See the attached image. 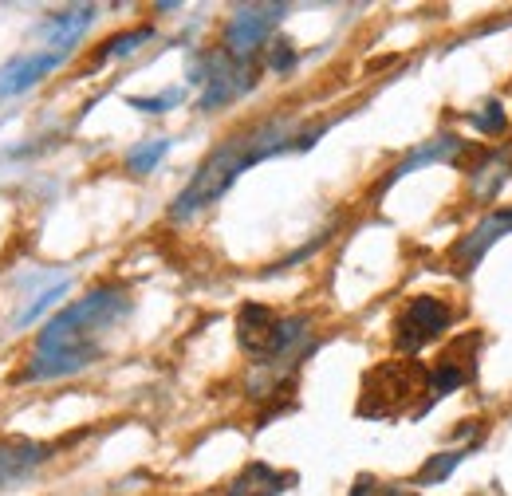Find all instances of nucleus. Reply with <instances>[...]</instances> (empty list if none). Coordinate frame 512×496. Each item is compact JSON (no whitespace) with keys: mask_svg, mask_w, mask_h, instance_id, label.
<instances>
[{"mask_svg":"<svg viewBox=\"0 0 512 496\" xmlns=\"http://www.w3.org/2000/svg\"><path fill=\"white\" fill-rule=\"evenodd\" d=\"M331 123H316V126H304L300 119L292 115H272L264 123L253 126H241L233 130L229 138H221L205 158L201 166L193 170V178L186 182V189L174 197L170 205V221H193L197 213H205L209 205H217L233 182L253 170L256 162L264 158H276V154H292V150H312L316 142L323 138V130Z\"/></svg>","mask_w":512,"mask_h":496,"instance_id":"nucleus-1","label":"nucleus"},{"mask_svg":"<svg viewBox=\"0 0 512 496\" xmlns=\"http://www.w3.org/2000/svg\"><path fill=\"white\" fill-rule=\"evenodd\" d=\"M134 311V300L123 284H95L87 296L67 304L60 315H52L36 339V351L28 359L24 382H56L87 371L103 359L107 335Z\"/></svg>","mask_w":512,"mask_h":496,"instance_id":"nucleus-2","label":"nucleus"},{"mask_svg":"<svg viewBox=\"0 0 512 496\" xmlns=\"http://www.w3.org/2000/svg\"><path fill=\"white\" fill-rule=\"evenodd\" d=\"M426 398H430V367L422 359L394 355L363 374L355 414L363 422H398L402 414L422 418Z\"/></svg>","mask_w":512,"mask_h":496,"instance_id":"nucleus-3","label":"nucleus"},{"mask_svg":"<svg viewBox=\"0 0 512 496\" xmlns=\"http://www.w3.org/2000/svg\"><path fill=\"white\" fill-rule=\"evenodd\" d=\"M190 83L201 87L197 111L209 115V111H221V107H229L253 91L256 67L245 60H233L225 48H205L190 60Z\"/></svg>","mask_w":512,"mask_h":496,"instance_id":"nucleus-4","label":"nucleus"},{"mask_svg":"<svg viewBox=\"0 0 512 496\" xmlns=\"http://www.w3.org/2000/svg\"><path fill=\"white\" fill-rule=\"evenodd\" d=\"M453 319H457V311H453L449 300H442V296H414V300H406L402 311H398L390 343H394L398 355L418 359V351H426L430 343H438L449 327H453Z\"/></svg>","mask_w":512,"mask_h":496,"instance_id":"nucleus-5","label":"nucleus"},{"mask_svg":"<svg viewBox=\"0 0 512 496\" xmlns=\"http://www.w3.org/2000/svg\"><path fill=\"white\" fill-rule=\"evenodd\" d=\"M481 347H485V335L481 331H461L453 335L442 355L434 359L430 367V398H426V410H434L442 398H449L453 390H465L477 382V363H481Z\"/></svg>","mask_w":512,"mask_h":496,"instance_id":"nucleus-6","label":"nucleus"},{"mask_svg":"<svg viewBox=\"0 0 512 496\" xmlns=\"http://www.w3.org/2000/svg\"><path fill=\"white\" fill-rule=\"evenodd\" d=\"M284 16H288V4H241L225 24V44L221 48L233 60L253 63L272 44V32L280 28Z\"/></svg>","mask_w":512,"mask_h":496,"instance_id":"nucleus-7","label":"nucleus"},{"mask_svg":"<svg viewBox=\"0 0 512 496\" xmlns=\"http://www.w3.org/2000/svg\"><path fill=\"white\" fill-rule=\"evenodd\" d=\"M477 150L481 146H473V142H465L461 134H453V130H442L438 138H430V142H422V146H414L390 174L383 178V189L394 186V182H402L406 174H414V170H422V166H473V158H477Z\"/></svg>","mask_w":512,"mask_h":496,"instance_id":"nucleus-8","label":"nucleus"},{"mask_svg":"<svg viewBox=\"0 0 512 496\" xmlns=\"http://www.w3.org/2000/svg\"><path fill=\"white\" fill-rule=\"evenodd\" d=\"M509 233H512V205L489 209L457 245L449 248V268H453L457 276H469V272L485 260V252L497 245V241H505Z\"/></svg>","mask_w":512,"mask_h":496,"instance_id":"nucleus-9","label":"nucleus"},{"mask_svg":"<svg viewBox=\"0 0 512 496\" xmlns=\"http://www.w3.org/2000/svg\"><path fill=\"white\" fill-rule=\"evenodd\" d=\"M465 178H469V197L473 201L493 205L497 193L509 186L512 178V138L501 142V146H481L477 158H473V166L465 170Z\"/></svg>","mask_w":512,"mask_h":496,"instance_id":"nucleus-10","label":"nucleus"},{"mask_svg":"<svg viewBox=\"0 0 512 496\" xmlns=\"http://www.w3.org/2000/svg\"><path fill=\"white\" fill-rule=\"evenodd\" d=\"M95 4H71V8H60V12H52V16H44V24L36 28V36L48 44V52H60L67 56L83 36H87V28L95 24Z\"/></svg>","mask_w":512,"mask_h":496,"instance_id":"nucleus-11","label":"nucleus"},{"mask_svg":"<svg viewBox=\"0 0 512 496\" xmlns=\"http://www.w3.org/2000/svg\"><path fill=\"white\" fill-rule=\"evenodd\" d=\"M67 56L60 52H28V56H16L0 67V99H12V95H24L32 91L36 83H44Z\"/></svg>","mask_w":512,"mask_h":496,"instance_id":"nucleus-12","label":"nucleus"},{"mask_svg":"<svg viewBox=\"0 0 512 496\" xmlns=\"http://www.w3.org/2000/svg\"><path fill=\"white\" fill-rule=\"evenodd\" d=\"M52 453H56L52 445H40V441H28V437L0 441V489H12L20 481H28Z\"/></svg>","mask_w":512,"mask_h":496,"instance_id":"nucleus-13","label":"nucleus"},{"mask_svg":"<svg viewBox=\"0 0 512 496\" xmlns=\"http://www.w3.org/2000/svg\"><path fill=\"white\" fill-rule=\"evenodd\" d=\"M296 481H300L296 473H280V469H272V465H264V461H253V465H245V469L221 489V496H280V493H288Z\"/></svg>","mask_w":512,"mask_h":496,"instance_id":"nucleus-14","label":"nucleus"},{"mask_svg":"<svg viewBox=\"0 0 512 496\" xmlns=\"http://www.w3.org/2000/svg\"><path fill=\"white\" fill-rule=\"evenodd\" d=\"M154 40V28L150 24H142V28H127V32H115L111 40H103L99 48H95V60L87 63V67H103V63H115V60H127L134 56L142 44H150Z\"/></svg>","mask_w":512,"mask_h":496,"instance_id":"nucleus-15","label":"nucleus"},{"mask_svg":"<svg viewBox=\"0 0 512 496\" xmlns=\"http://www.w3.org/2000/svg\"><path fill=\"white\" fill-rule=\"evenodd\" d=\"M477 445H457V449H446V453H434L418 473H414V485H422V489H430V485H442L449 473L473 453Z\"/></svg>","mask_w":512,"mask_h":496,"instance_id":"nucleus-16","label":"nucleus"},{"mask_svg":"<svg viewBox=\"0 0 512 496\" xmlns=\"http://www.w3.org/2000/svg\"><path fill=\"white\" fill-rule=\"evenodd\" d=\"M170 154V138H150V142H138L127 154V170L134 178H146L162 158Z\"/></svg>","mask_w":512,"mask_h":496,"instance_id":"nucleus-17","label":"nucleus"},{"mask_svg":"<svg viewBox=\"0 0 512 496\" xmlns=\"http://www.w3.org/2000/svg\"><path fill=\"white\" fill-rule=\"evenodd\" d=\"M469 126H473V130H481V134H489V138L505 134V130H509V115H505L501 99H485V103L469 115Z\"/></svg>","mask_w":512,"mask_h":496,"instance_id":"nucleus-18","label":"nucleus"},{"mask_svg":"<svg viewBox=\"0 0 512 496\" xmlns=\"http://www.w3.org/2000/svg\"><path fill=\"white\" fill-rule=\"evenodd\" d=\"M296 63H300L296 44H288V40H280V36H276V40L264 48V67H268V71H276V75H288Z\"/></svg>","mask_w":512,"mask_h":496,"instance_id":"nucleus-19","label":"nucleus"},{"mask_svg":"<svg viewBox=\"0 0 512 496\" xmlns=\"http://www.w3.org/2000/svg\"><path fill=\"white\" fill-rule=\"evenodd\" d=\"M182 99H186V91H182V87H174V91H162V95H154V99H138V95H130L127 107L142 111V115H166V111H174Z\"/></svg>","mask_w":512,"mask_h":496,"instance_id":"nucleus-20","label":"nucleus"},{"mask_svg":"<svg viewBox=\"0 0 512 496\" xmlns=\"http://www.w3.org/2000/svg\"><path fill=\"white\" fill-rule=\"evenodd\" d=\"M67 296V280H60V284H52V288H48V292H40V296H36V300H32V304H28V308L20 311V319H16V323H20V327H24V323H32V319H40V315H44V311L52 308V304H56V300H64Z\"/></svg>","mask_w":512,"mask_h":496,"instance_id":"nucleus-21","label":"nucleus"},{"mask_svg":"<svg viewBox=\"0 0 512 496\" xmlns=\"http://www.w3.org/2000/svg\"><path fill=\"white\" fill-rule=\"evenodd\" d=\"M347 496H422V493H410V489H402V485H386L379 477H359L355 485H351V493Z\"/></svg>","mask_w":512,"mask_h":496,"instance_id":"nucleus-22","label":"nucleus"}]
</instances>
